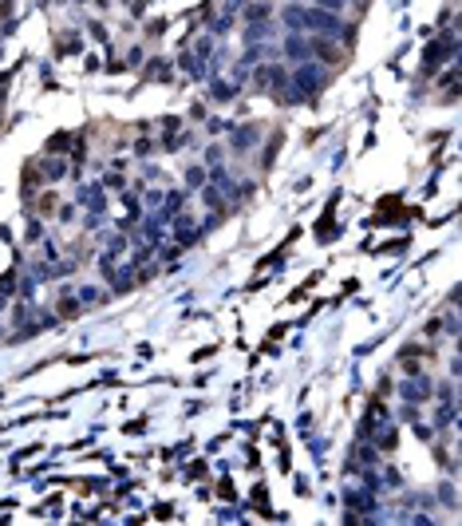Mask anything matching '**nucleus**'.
<instances>
[{
	"instance_id": "1",
	"label": "nucleus",
	"mask_w": 462,
	"mask_h": 526,
	"mask_svg": "<svg viewBox=\"0 0 462 526\" xmlns=\"http://www.w3.org/2000/svg\"><path fill=\"white\" fill-rule=\"evenodd\" d=\"M336 4H344V0H328V8H336Z\"/></svg>"
}]
</instances>
